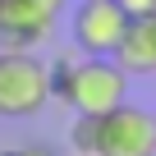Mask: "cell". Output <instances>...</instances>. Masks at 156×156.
Masks as SVG:
<instances>
[{"label":"cell","mask_w":156,"mask_h":156,"mask_svg":"<svg viewBox=\"0 0 156 156\" xmlns=\"http://www.w3.org/2000/svg\"><path fill=\"white\" fill-rule=\"evenodd\" d=\"M51 101L69 106L73 115H106L129 101V73L115 55H83L51 64Z\"/></svg>","instance_id":"cell-1"},{"label":"cell","mask_w":156,"mask_h":156,"mask_svg":"<svg viewBox=\"0 0 156 156\" xmlns=\"http://www.w3.org/2000/svg\"><path fill=\"white\" fill-rule=\"evenodd\" d=\"M51 101V64L37 51H0V119H32Z\"/></svg>","instance_id":"cell-2"},{"label":"cell","mask_w":156,"mask_h":156,"mask_svg":"<svg viewBox=\"0 0 156 156\" xmlns=\"http://www.w3.org/2000/svg\"><path fill=\"white\" fill-rule=\"evenodd\" d=\"M92 156H156V115L129 101L97 115Z\"/></svg>","instance_id":"cell-3"},{"label":"cell","mask_w":156,"mask_h":156,"mask_svg":"<svg viewBox=\"0 0 156 156\" xmlns=\"http://www.w3.org/2000/svg\"><path fill=\"white\" fill-rule=\"evenodd\" d=\"M129 19L133 14L119 0H78L73 19H69V32H73V41H78L83 55H115Z\"/></svg>","instance_id":"cell-4"},{"label":"cell","mask_w":156,"mask_h":156,"mask_svg":"<svg viewBox=\"0 0 156 156\" xmlns=\"http://www.w3.org/2000/svg\"><path fill=\"white\" fill-rule=\"evenodd\" d=\"M55 19L41 0H0V51H41L55 32Z\"/></svg>","instance_id":"cell-5"},{"label":"cell","mask_w":156,"mask_h":156,"mask_svg":"<svg viewBox=\"0 0 156 156\" xmlns=\"http://www.w3.org/2000/svg\"><path fill=\"white\" fill-rule=\"evenodd\" d=\"M115 64L129 78H156V14H133L119 46H115Z\"/></svg>","instance_id":"cell-6"},{"label":"cell","mask_w":156,"mask_h":156,"mask_svg":"<svg viewBox=\"0 0 156 156\" xmlns=\"http://www.w3.org/2000/svg\"><path fill=\"white\" fill-rule=\"evenodd\" d=\"M129 14H156V0H119Z\"/></svg>","instance_id":"cell-7"},{"label":"cell","mask_w":156,"mask_h":156,"mask_svg":"<svg viewBox=\"0 0 156 156\" xmlns=\"http://www.w3.org/2000/svg\"><path fill=\"white\" fill-rule=\"evenodd\" d=\"M19 156H55V151H46V147H19Z\"/></svg>","instance_id":"cell-8"},{"label":"cell","mask_w":156,"mask_h":156,"mask_svg":"<svg viewBox=\"0 0 156 156\" xmlns=\"http://www.w3.org/2000/svg\"><path fill=\"white\" fill-rule=\"evenodd\" d=\"M41 5H46V9H51V14H60V9H64V5H69V0H41Z\"/></svg>","instance_id":"cell-9"},{"label":"cell","mask_w":156,"mask_h":156,"mask_svg":"<svg viewBox=\"0 0 156 156\" xmlns=\"http://www.w3.org/2000/svg\"><path fill=\"white\" fill-rule=\"evenodd\" d=\"M0 156H19V147H9V151H0Z\"/></svg>","instance_id":"cell-10"}]
</instances>
